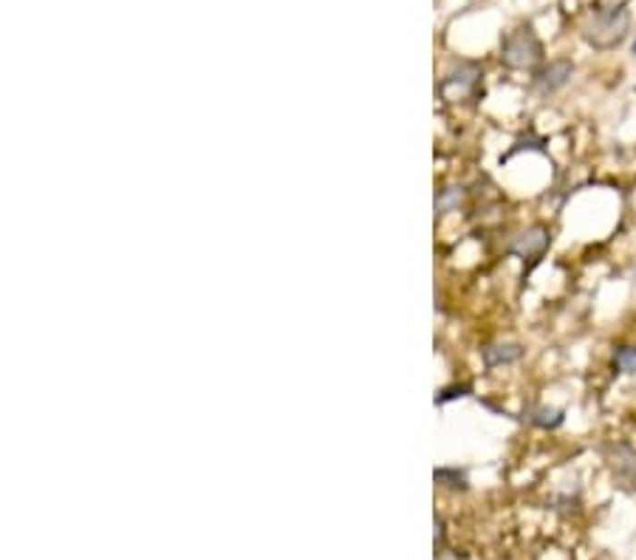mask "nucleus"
<instances>
[{
	"label": "nucleus",
	"instance_id": "1",
	"mask_svg": "<svg viewBox=\"0 0 636 560\" xmlns=\"http://www.w3.org/2000/svg\"><path fill=\"white\" fill-rule=\"evenodd\" d=\"M631 32V9L628 6H611L602 9L597 15H591V20L582 25V37L589 45H594L597 51H611L617 48Z\"/></svg>",
	"mask_w": 636,
	"mask_h": 560
},
{
	"label": "nucleus",
	"instance_id": "2",
	"mask_svg": "<svg viewBox=\"0 0 636 560\" xmlns=\"http://www.w3.org/2000/svg\"><path fill=\"white\" fill-rule=\"evenodd\" d=\"M543 43L534 35L532 25H521V29L509 32L501 40V63L512 71H532L543 63Z\"/></svg>",
	"mask_w": 636,
	"mask_h": 560
},
{
	"label": "nucleus",
	"instance_id": "3",
	"mask_svg": "<svg viewBox=\"0 0 636 560\" xmlns=\"http://www.w3.org/2000/svg\"><path fill=\"white\" fill-rule=\"evenodd\" d=\"M481 85V65L475 63H458L455 68L447 71V76L442 80L439 91L447 102H464L470 96L478 94Z\"/></svg>",
	"mask_w": 636,
	"mask_h": 560
},
{
	"label": "nucleus",
	"instance_id": "4",
	"mask_svg": "<svg viewBox=\"0 0 636 560\" xmlns=\"http://www.w3.org/2000/svg\"><path fill=\"white\" fill-rule=\"evenodd\" d=\"M602 455H605L611 473H614V478L622 484V487L636 490V447L628 445V442L614 439V442L602 445Z\"/></svg>",
	"mask_w": 636,
	"mask_h": 560
},
{
	"label": "nucleus",
	"instance_id": "5",
	"mask_svg": "<svg viewBox=\"0 0 636 560\" xmlns=\"http://www.w3.org/2000/svg\"><path fill=\"white\" fill-rule=\"evenodd\" d=\"M549 246H552V229L546 224H532L521 235H515V241L509 244V252L521 261H541L549 252Z\"/></svg>",
	"mask_w": 636,
	"mask_h": 560
},
{
	"label": "nucleus",
	"instance_id": "6",
	"mask_svg": "<svg viewBox=\"0 0 636 560\" xmlns=\"http://www.w3.org/2000/svg\"><path fill=\"white\" fill-rule=\"evenodd\" d=\"M571 74H574V63L566 60V57H560V60H552L549 65H543L538 71V76H534V91H538L541 96H549L554 91L563 88L569 80H571Z\"/></svg>",
	"mask_w": 636,
	"mask_h": 560
},
{
	"label": "nucleus",
	"instance_id": "7",
	"mask_svg": "<svg viewBox=\"0 0 636 560\" xmlns=\"http://www.w3.org/2000/svg\"><path fill=\"white\" fill-rule=\"evenodd\" d=\"M523 356V345L521 343H490L481 348V360L487 368H501V365H515Z\"/></svg>",
	"mask_w": 636,
	"mask_h": 560
},
{
	"label": "nucleus",
	"instance_id": "8",
	"mask_svg": "<svg viewBox=\"0 0 636 560\" xmlns=\"http://www.w3.org/2000/svg\"><path fill=\"white\" fill-rule=\"evenodd\" d=\"M523 419L541 430H557L566 422V411L563 407H549V405H529L523 411Z\"/></svg>",
	"mask_w": 636,
	"mask_h": 560
},
{
	"label": "nucleus",
	"instance_id": "9",
	"mask_svg": "<svg viewBox=\"0 0 636 560\" xmlns=\"http://www.w3.org/2000/svg\"><path fill=\"white\" fill-rule=\"evenodd\" d=\"M464 201H467V187L462 185H450V187H442L436 193V215H450L455 210H462L464 207Z\"/></svg>",
	"mask_w": 636,
	"mask_h": 560
},
{
	"label": "nucleus",
	"instance_id": "10",
	"mask_svg": "<svg viewBox=\"0 0 636 560\" xmlns=\"http://www.w3.org/2000/svg\"><path fill=\"white\" fill-rule=\"evenodd\" d=\"M611 365H614L617 374H636V345H617L614 354H611Z\"/></svg>",
	"mask_w": 636,
	"mask_h": 560
},
{
	"label": "nucleus",
	"instance_id": "11",
	"mask_svg": "<svg viewBox=\"0 0 636 560\" xmlns=\"http://www.w3.org/2000/svg\"><path fill=\"white\" fill-rule=\"evenodd\" d=\"M432 478H436V484H442V487H447V490H467V473L458 470V467H436Z\"/></svg>",
	"mask_w": 636,
	"mask_h": 560
},
{
	"label": "nucleus",
	"instance_id": "12",
	"mask_svg": "<svg viewBox=\"0 0 636 560\" xmlns=\"http://www.w3.org/2000/svg\"><path fill=\"white\" fill-rule=\"evenodd\" d=\"M472 388L467 385V382H464V385H450V388H442L439 391V396H436V402L439 405H444V402H450V399H458V396H467Z\"/></svg>",
	"mask_w": 636,
	"mask_h": 560
},
{
	"label": "nucleus",
	"instance_id": "13",
	"mask_svg": "<svg viewBox=\"0 0 636 560\" xmlns=\"http://www.w3.org/2000/svg\"><path fill=\"white\" fill-rule=\"evenodd\" d=\"M633 286H636V266H633Z\"/></svg>",
	"mask_w": 636,
	"mask_h": 560
},
{
	"label": "nucleus",
	"instance_id": "14",
	"mask_svg": "<svg viewBox=\"0 0 636 560\" xmlns=\"http://www.w3.org/2000/svg\"><path fill=\"white\" fill-rule=\"evenodd\" d=\"M633 55H636V40H633Z\"/></svg>",
	"mask_w": 636,
	"mask_h": 560
},
{
	"label": "nucleus",
	"instance_id": "15",
	"mask_svg": "<svg viewBox=\"0 0 636 560\" xmlns=\"http://www.w3.org/2000/svg\"><path fill=\"white\" fill-rule=\"evenodd\" d=\"M633 91H636V88H633Z\"/></svg>",
	"mask_w": 636,
	"mask_h": 560
}]
</instances>
